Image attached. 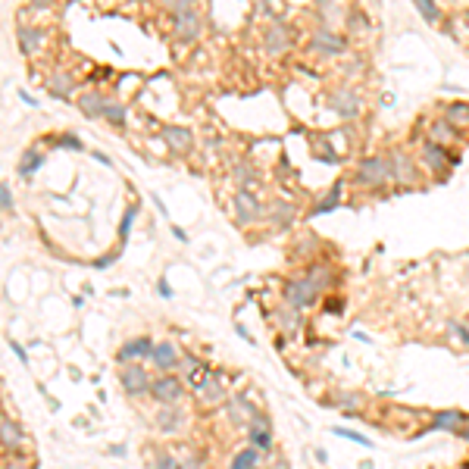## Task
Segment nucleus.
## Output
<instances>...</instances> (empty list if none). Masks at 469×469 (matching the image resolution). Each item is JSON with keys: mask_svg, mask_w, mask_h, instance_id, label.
I'll return each instance as SVG.
<instances>
[{"mask_svg": "<svg viewBox=\"0 0 469 469\" xmlns=\"http://www.w3.org/2000/svg\"><path fill=\"white\" fill-rule=\"evenodd\" d=\"M332 285H335L332 266L316 263V266H310L304 275H294V279L285 282V304L298 306V310H306V306L316 304V300L322 298V291H329Z\"/></svg>", "mask_w": 469, "mask_h": 469, "instance_id": "obj_1", "label": "nucleus"}, {"mask_svg": "<svg viewBox=\"0 0 469 469\" xmlns=\"http://www.w3.org/2000/svg\"><path fill=\"white\" fill-rule=\"evenodd\" d=\"M388 182H395L391 176V160L388 156H366L354 169V185L360 188H385Z\"/></svg>", "mask_w": 469, "mask_h": 469, "instance_id": "obj_2", "label": "nucleus"}, {"mask_svg": "<svg viewBox=\"0 0 469 469\" xmlns=\"http://www.w3.org/2000/svg\"><path fill=\"white\" fill-rule=\"evenodd\" d=\"M216 379L213 375V369H210V363L207 360H198V357H185L182 360V382H185V388H188L191 395H204L207 388H210V382Z\"/></svg>", "mask_w": 469, "mask_h": 469, "instance_id": "obj_3", "label": "nucleus"}, {"mask_svg": "<svg viewBox=\"0 0 469 469\" xmlns=\"http://www.w3.org/2000/svg\"><path fill=\"white\" fill-rule=\"evenodd\" d=\"M185 391H188V388H185V382L178 379L176 373H160L150 382V397H154L156 404H178Z\"/></svg>", "mask_w": 469, "mask_h": 469, "instance_id": "obj_4", "label": "nucleus"}, {"mask_svg": "<svg viewBox=\"0 0 469 469\" xmlns=\"http://www.w3.org/2000/svg\"><path fill=\"white\" fill-rule=\"evenodd\" d=\"M231 207H235V222L238 225H253L263 219V204L257 200V194H253L251 188H238L235 191V200H231Z\"/></svg>", "mask_w": 469, "mask_h": 469, "instance_id": "obj_5", "label": "nucleus"}, {"mask_svg": "<svg viewBox=\"0 0 469 469\" xmlns=\"http://www.w3.org/2000/svg\"><path fill=\"white\" fill-rule=\"evenodd\" d=\"M419 163L426 166L428 172H435V176H448V169L450 166H457L460 160H454V156L448 154V147L444 144H435V141H426L422 144V150H419Z\"/></svg>", "mask_w": 469, "mask_h": 469, "instance_id": "obj_6", "label": "nucleus"}, {"mask_svg": "<svg viewBox=\"0 0 469 469\" xmlns=\"http://www.w3.org/2000/svg\"><path fill=\"white\" fill-rule=\"evenodd\" d=\"M172 34H176L178 44H194L200 38V13L198 7L182 10V13L172 16Z\"/></svg>", "mask_w": 469, "mask_h": 469, "instance_id": "obj_7", "label": "nucleus"}, {"mask_svg": "<svg viewBox=\"0 0 469 469\" xmlns=\"http://www.w3.org/2000/svg\"><path fill=\"white\" fill-rule=\"evenodd\" d=\"M347 50V38L332 28H320V32L310 34V54L316 56H338Z\"/></svg>", "mask_w": 469, "mask_h": 469, "instance_id": "obj_8", "label": "nucleus"}, {"mask_svg": "<svg viewBox=\"0 0 469 469\" xmlns=\"http://www.w3.org/2000/svg\"><path fill=\"white\" fill-rule=\"evenodd\" d=\"M388 160H391V176H395V185H404V188H413L416 178H419V169H416L413 156L407 150L395 147L388 150Z\"/></svg>", "mask_w": 469, "mask_h": 469, "instance_id": "obj_9", "label": "nucleus"}, {"mask_svg": "<svg viewBox=\"0 0 469 469\" xmlns=\"http://www.w3.org/2000/svg\"><path fill=\"white\" fill-rule=\"evenodd\" d=\"M154 347H156L154 338H147V335H138V338L125 341V344L119 347V354H116V363H119V366H129V363L150 360V357H154Z\"/></svg>", "mask_w": 469, "mask_h": 469, "instance_id": "obj_10", "label": "nucleus"}, {"mask_svg": "<svg viewBox=\"0 0 469 469\" xmlns=\"http://www.w3.org/2000/svg\"><path fill=\"white\" fill-rule=\"evenodd\" d=\"M150 375L147 369L141 366V363H129V366H123V373H119V385H123L125 395L132 397H141V395H150Z\"/></svg>", "mask_w": 469, "mask_h": 469, "instance_id": "obj_11", "label": "nucleus"}, {"mask_svg": "<svg viewBox=\"0 0 469 469\" xmlns=\"http://www.w3.org/2000/svg\"><path fill=\"white\" fill-rule=\"evenodd\" d=\"M329 107H332V113H338L341 119H354L357 113H360V94H357L354 88H338V91H332V97H329Z\"/></svg>", "mask_w": 469, "mask_h": 469, "instance_id": "obj_12", "label": "nucleus"}, {"mask_svg": "<svg viewBox=\"0 0 469 469\" xmlns=\"http://www.w3.org/2000/svg\"><path fill=\"white\" fill-rule=\"evenodd\" d=\"M154 426L160 428L163 435H176L185 426V410H178V404H160V410H156V416H154Z\"/></svg>", "mask_w": 469, "mask_h": 469, "instance_id": "obj_13", "label": "nucleus"}, {"mask_svg": "<svg viewBox=\"0 0 469 469\" xmlns=\"http://www.w3.org/2000/svg\"><path fill=\"white\" fill-rule=\"evenodd\" d=\"M160 138H163V144L172 154H191V147H194V135H191V129H185V125H163Z\"/></svg>", "mask_w": 469, "mask_h": 469, "instance_id": "obj_14", "label": "nucleus"}, {"mask_svg": "<svg viewBox=\"0 0 469 469\" xmlns=\"http://www.w3.org/2000/svg\"><path fill=\"white\" fill-rule=\"evenodd\" d=\"M263 48H266V54H272V56L285 54V50L291 48V34H288L285 22L275 19L269 28H266V32H263Z\"/></svg>", "mask_w": 469, "mask_h": 469, "instance_id": "obj_15", "label": "nucleus"}, {"mask_svg": "<svg viewBox=\"0 0 469 469\" xmlns=\"http://www.w3.org/2000/svg\"><path fill=\"white\" fill-rule=\"evenodd\" d=\"M182 360H185V357H178V351H176V344H172V341H156L150 363H154L160 373H176V369H182Z\"/></svg>", "mask_w": 469, "mask_h": 469, "instance_id": "obj_16", "label": "nucleus"}, {"mask_svg": "<svg viewBox=\"0 0 469 469\" xmlns=\"http://www.w3.org/2000/svg\"><path fill=\"white\" fill-rule=\"evenodd\" d=\"M247 438H251L253 448H260L263 454H269L272 450V428H269V419H266L263 413L253 416V422L247 426Z\"/></svg>", "mask_w": 469, "mask_h": 469, "instance_id": "obj_17", "label": "nucleus"}, {"mask_svg": "<svg viewBox=\"0 0 469 469\" xmlns=\"http://www.w3.org/2000/svg\"><path fill=\"white\" fill-rule=\"evenodd\" d=\"M260 410L257 407H251V404L244 401V397H231L229 404H225V416H229V422L231 426H251L253 422V416H257Z\"/></svg>", "mask_w": 469, "mask_h": 469, "instance_id": "obj_18", "label": "nucleus"}, {"mask_svg": "<svg viewBox=\"0 0 469 469\" xmlns=\"http://www.w3.org/2000/svg\"><path fill=\"white\" fill-rule=\"evenodd\" d=\"M341 194H344V182H335V185H329V191H326V194H322V198H316V200H313V207H310V216H326V213L338 210V204H341Z\"/></svg>", "mask_w": 469, "mask_h": 469, "instance_id": "obj_19", "label": "nucleus"}, {"mask_svg": "<svg viewBox=\"0 0 469 469\" xmlns=\"http://www.w3.org/2000/svg\"><path fill=\"white\" fill-rule=\"evenodd\" d=\"M107 107H110V97L107 94H101V91H85L82 97H79V110H82V116L85 119H97V116H103L107 113Z\"/></svg>", "mask_w": 469, "mask_h": 469, "instance_id": "obj_20", "label": "nucleus"}, {"mask_svg": "<svg viewBox=\"0 0 469 469\" xmlns=\"http://www.w3.org/2000/svg\"><path fill=\"white\" fill-rule=\"evenodd\" d=\"M16 44H19V50L25 56H34L44 44V32L41 28H32V25H19L16 28Z\"/></svg>", "mask_w": 469, "mask_h": 469, "instance_id": "obj_21", "label": "nucleus"}, {"mask_svg": "<svg viewBox=\"0 0 469 469\" xmlns=\"http://www.w3.org/2000/svg\"><path fill=\"white\" fill-rule=\"evenodd\" d=\"M48 91L56 97V101H69V97L75 94V82L69 72H54L48 79Z\"/></svg>", "mask_w": 469, "mask_h": 469, "instance_id": "obj_22", "label": "nucleus"}, {"mask_svg": "<svg viewBox=\"0 0 469 469\" xmlns=\"http://www.w3.org/2000/svg\"><path fill=\"white\" fill-rule=\"evenodd\" d=\"M266 219H269L275 229H288L294 222V207L285 204V200H272L269 210H266Z\"/></svg>", "mask_w": 469, "mask_h": 469, "instance_id": "obj_23", "label": "nucleus"}, {"mask_svg": "<svg viewBox=\"0 0 469 469\" xmlns=\"http://www.w3.org/2000/svg\"><path fill=\"white\" fill-rule=\"evenodd\" d=\"M263 450L260 448H244V450H238V454L231 457V466L229 469H260V463H263Z\"/></svg>", "mask_w": 469, "mask_h": 469, "instance_id": "obj_24", "label": "nucleus"}, {"mask_svg": "<svg viewBox=\"0 0 469 469\" xmlns=\"http://www.w3.org/2000/svg\"><path fill=\"white\" fill-rule=\"evenodd\" d=\"M19 441H22V435H19V426H13V422H10V416L3 413L0 416V444H3V450H16L19 448Z\"/></svg>", "mask_w": 469, "mask_h": 469, "instance_id": "obj_25", "label": "nucleus"}, {"mask_svg": "<svg viewBox=\"0 0 469 469\" xmlns=\"http://www.w3.org/2000/svg\"><path fill=\"white\" fill-rule=\"evenodd\" d=\"M463 416H466L463 410H441V413L432 419V428H435V432H457Z\"/></svg>", "mask_w": 469, "mask_h": 469, "instance_id": "obj_26", "label": "nucleus"}, {"mask_svg": "<svg viewBox=\"0 0 469 469\" xmlns=\"http://www.w3.org/2000/svg\"><path fill=\"white\" fill-rule=\"evenodd\" d=\"M275 322H279L282 332H298V326H300V310H298V306H291V304L279 306V310H275Z\"/></svg>", "mask_w": 469, "mask_h": 469, "instance_id": "obj_27", "label": "nucleus"}, {"mask_svg": "<svg viewBox=\"0 0 469 469\" xmlns=\"http://www.w3.org/2000/svg\"><path fill=\"white\" fill-rule=\"evenodd\" d=\"M457 138V129L448 123V119H438V123L428 125V141H435V144H444L448 147L450 141Z\"/></svg>", "mask_w": 469, "mask_h": 469, "instance_id": "obj_28", "label": "nucleus"}, {"mask_svg": "<svg viewBox=\"0 0 469 469\" xmlns=\"http://www.w3.org/2000/svg\"><path fill=\"white\" fill-rule=\"evenodd\" d=\"M44 150H38V147H28L25 154H22V160H19V176H32V172H38L44 166Z\"/></svg>", "mask_w": 469, "mask_h": 469, "instance_id": "obj_29", "label": "nucleus"}, {"mask_svg": "<svg viewBox=\"0 0 469 469\" xmlns=\"http://www.w3.org/2000/svg\"><path fill=\"white\" fill-rule=\"evenodd\" d=\"M231 176H235V185L238 188H251L257 182V169H253L251 160H238V163L231 166Z\"/></svg>", "mask_w": 469, "mask_h": 469, "instance_id": "obj_30", "label": "nucleus"}, {"mask_svg": "<svg viewBox=\"0 0 469 469\" xmlns=\"http://www.w3.org/2000/svg\"><path fill=\"white\" fill-rule=\"evenodd\" d=\"M444 119H448L454 129H460V125H469V107H466V103H450L448 113H444Z\"/></svg>", "mask_w": 469, "mask_h": 469, "instance_id": "obj_31", "label": "nucleus"}, {"mask_svg": "<svg viewBox=\"0 0 469 469\" xmlns=\"http://www.w3.org/2000/svg\"><path fill=\"white\" fill-rule=\"evenodd\" d=\"M413 7L419 10V16H422L426 22H432V25H435L438 19H441V10H438L435 0H413Z\"/></svg>", "mask_w": 469, "mask_h": 469, "instance_id": "obj_32", "label": "nucleus"}, {"mask_svg": "<svg viewBox=\"0 0 469 469\" xmlns=\"http://www.w3.org/2000/svg\"><path fill=\"white\" fill-rule=\"evenodd\" d=\"M138 210H141V207L138 204H132L129 210H125V216H123V222H119V241H129V235H132V225H135V216H138Z\"/></svg>", "mask_w": 469, "mask_h": 469, "instance_id": "obj_33", "label": "nucleus"}, {"mask_svg": "<svg viewBox=\"0 0 469 469\" xmlns=\"http://www.w3.org/2000/svg\"><path fill=\"white\" fill-rule=\"evenodd\" d=\"M103 119H107V123H113V125H125L129 113H125L123 103H113V101H110V107H107V113H103Z\"/></svg>", "mask_w": 469, "mask_h": 469, "instance_id": "obj_34", "label": "nucleus"}, {"mask_svg": "<svg viewBox=\"0 0 469 469\" xmlns=\"http://www.w3.org/2000/svg\"><path fill=\"white\" fill-rule=\"evenodd\" d=\"M335 404H338L344 413H360V404L363 401L357 395H338V397H335Z\"/></svg>", "mask_w": 469, "mask_h": 469, "instance_id": "obj_35", "label": "nucleus"}, {"mask_svg": "<svg viewBox=\"0 0 469 469\" xmlns=\"http://www.w3.org/2000/svg\"><path fill=\"white\" fill-rule=\"evenodd\" d=\"M222 397H225L222 385H219V379H213V382H210V388H207L204 395H200V401H204V404H219Z\"/></svg>", "mask_w": 469, "mask_h": 469, "instance_id": "obj_36", "label": "nucleus"}, {"mask_svg": "<svg viewBox=\"0 0 469 469\" xmlns=\"http://www.w3.org/2000/svg\"><path fill=\"white\" fill-rule=\"evenodd\" d=\"M335 435L338 438H347V441H357V444H363V448H373V441H369L366 435H360V432H354V428H335Z\"/></svg>", "mask_w": 469, "mask_h": 469, "instance_id": "obj_37", "label": "nucleus"}, {"mask_svg": "<svg viewBox=\"0 0 469 469\" xmlns=\"http://www.w3.org/2000/svg\"><path fill=\"white\" fill-rule=\"evenodd\" d=\"M160 3H163V10L169 16H176V13H182V10H191L198 0H160Z\"/></svg>", "mask_w": 469, "mask_h": 469, "instance_id": "obj_38", "label": "nucleus"}, {"mask_svg": "<svg viewBox=\"0 0 469 469\" xmlns=\"http://www.w3.org/2000/svg\"><path fill=\"white\" fill-rule=\"evenodd\" d=\"M154 469H185V463H178L172 454H160L154 463Z\"/></svg>", "mask_w": 469, "mask_h": 469, "instance_id": "obj_39", "label": "nucleus"}, {"mask_svg": "<svg viewBox=\"0 0 469 469\" xmlns=\"http://www.w3.org/2000/svg\"><path fill=\"white\" fill-rule=\"evenodd\" d=\"M0 207H3V213H13V191H10V182L0 185Z\"/></svg>", "mask_w": 469, "mask_h": 469, "instance_id": "obj_40", "label": "nucleus"}, {"mask_svg": "<svg viewBox=\"0 0 469 469\" xmlns=\"http://www.w3.org/2000/svg\"><path fill=\"white\" fill-rule=\"evenodd\" d=\"M316 154L322 156V163H338V154L332 150V144H326V141H320L316 144Z\"/></svg>", "mask_w": 469, "mask_h": 469, "instance_id": "obj_41", "label": "nucleus"}, {"mask_svg": "<svg viewBox=\"0 0 469 469\" xmlns=\"http://www.w3.org/2000/svg\"><path fill=\"white\" fill-rule=\"evenodd\" d=\"M56 144H60V147H66V150H82V147H85V144L79 141V138H75L72 132H66L63 138H56Z\"/></svg>", "mask_w": 469, "mask_h": 469, "instance_id": "obj_42", "label": "nucleus"}, {"mask_svg": "<svg viewBox=\"0 0 469 469\" xmlns=\"http://www.w3.org/2000/svg\"><path fill=\"white\" fill-rule=\"evenodd\" d=\"M448 329H450V332H454V335H457V338H460V341H463V344H466V347H469V329H466V326H460V322H450V326H448Z\"/></svg>", "mask_w": 469, "mask_h": 469, "instance_id": "obj_43", "label": "nucleus"}, {"mask_svg": "<svg viewBox=\"0 0 469 469\" xmlns=\"http://www.w3.org/2000/svg\"><path fill=\"white\" fill-rule=\"evenodd\" d=\"M454 435H457V438H463V441H466V444H469V413H466V416H463L460 428H457Z\"/></svg>", "mask_w": 469, "mask_h": 469, "instance_id": "obj_44", "label": "nucleus"}, {"mask_svg": "<svg viewBox=\"0 0 469 469\" xmlns=\"http://www.w3.org/2000/svg\"><path fill=\"white\" fill-rule=\"evenodd\" d=\"M3 469H28V466H25L22 457H7V460H3Z\"/></svg>", "mask_w": 469, "mask_h": 469, "instance_id": "obj_45", "label": "nucleus"}, {"mask_svg": "<svg viewBox=\"0 0 469 469\" xmlns=\"http://www.w3.org/2000/svg\"><path fill=\"white\" fill-rule=\"evenodd\" d=\"M10 347H13V354H16V357H19V360H22V363H28V354H25V347H22V344H19V341H13V338H10Z\"/></svg>", "mask_w": 469, "mask_h": 469, "instance_id": "obj_46", "label": "nucleus"}, {"mask_svg": "<svg viewBox=\"0 0 469 469\" xmlns=\"http://www.w3.org/2000/svg\"><path fill=\"white\" fill-rule=\"evenodd\" d=\"M113 260H116V257H110V253H107V257H101V260H94V269H107Z\"/></svg>", "mask_w": 469, "mask_h": 469, "instance_id": "obj_47", "label": "nucleus"}, {"mask_svg": "<svg viewBox=\"0 0 469 469\" xmlns=\"http://www.w3.org/2000/svg\"><path fill=\"white\" fill-rule=\"evenodd\" d=\"M156 291L163 294V298H172V288L166 285V279H160V285H156Z\"/></svg>", "mask_w": 469, "mask_h": 469, "instance_id": "obj_48", "label": "nucleus"}, {"mask_svg": "<svg viewBox=\"0 0 469 469\" xmlns=\"http://www.w3.org/2000/svg\"><path fill=\"white\" fill-rule=\"evenodd\" d=\"M172 235H176V238H178V241H185V238H188V235H185V231H182V229H178V225H172Z\"/></svg>", "mask_w": 469, "mask_h": 469, "instance_id": "obj_49", "label": "nucleus"}, {"mask_svg": "<svg viewBox=\"0 0 469 469\" xmlns=\"http://www.w3.org/2000/svg\"><path fill=\"white\" fill-rule=\"evenodd\" d=\"M272 469H285V463H282V457H272Z\"/></svg>", "mask_w": 469, "mask_h": 469, "instance_id": "obj_50", "label": "nucleus"}, {"mask_svg": "<svg viewBox=\"0 0 469 469\" xmlns=\"http://www.w3.org/2000/svg\"><path fill=\"white\" fill-rule=\"evenodd\" d=\"M28 3H32V7H48L50 0H28Z\"/></svg>", "mask_w": 469, "mask_h": 469, "instance_id": "obj_51", "label": "nucleus"}, {"mask_svg": "<svg viewBox=\"0 0 469 469\" xmlns=\"http://www.w3.org/2000/svg\"><path fill=\"white\" fill-rule=\"evenodd\" d=\"M329 3H332V0H316V7H320V10H326Z\"/></svg>", "mask_w": 469, "mask_h": 469, "instance_id": "obj_52", "label": "nucleus"}, {"mask_svg": "<svg viewBox=\"0 0 469 469\" xmlns=\"http://www.w3.org/2000/svg\"><path fill=\"white\" fill-rule=\"evenodd\" d=\"M466 469H469V466H466Z\"/></svg>", "mask_w": 469, "mask_h": 469, "instance_id": "obj_53", "label": "nucleus"}]
</instances>
